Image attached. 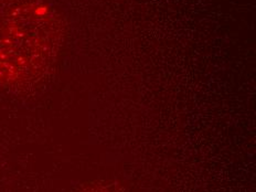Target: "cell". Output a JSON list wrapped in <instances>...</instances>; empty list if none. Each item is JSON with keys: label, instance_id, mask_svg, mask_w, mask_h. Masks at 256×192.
Listing matches in <instances>:
<instances>
[{"label": "cell", "instance_id": "obj_2", "mask_svg": "<svg viewBox=\"0 0 256 192\" xmlns=\"http://www.w3.org/2000/svg\"><path fill=\"white\" fill-rule=\"evenodd\" d=\"M80 192H126L118 184L106 181H98L85 186Z\"/></svg>", "mask_w": 256, "mask_h": 192}, {"label": "cell", "instance_id": "obj_1", "mask_svg": "<svg viewBox=\"0 0 256 192\" xmlns=\"http://www.w3.org/2000/svg\"><path fill=\"white\" fill-rule=\"evenodd\" d=\"M60 44V24L44 2L0 0V86H36L53 68Z\"/></svg>", "mask_w": 256, "mask_h": 192}]
</instances>
